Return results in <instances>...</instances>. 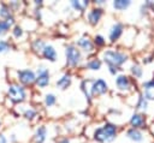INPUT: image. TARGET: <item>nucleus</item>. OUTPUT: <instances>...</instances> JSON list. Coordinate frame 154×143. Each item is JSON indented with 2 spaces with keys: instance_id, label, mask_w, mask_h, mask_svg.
I'll list each match as a JSON object with an SVG mask.
<instances>
[{
  "instance_id": "17",
  "label": "nucleus",
  "mask_w": 154,
  "mask_h": 143,
  "mask_svg": "<svg viewBox=\"0 0 154 143\" xmlns=\"http://www.w3.org/2000/svg\"><path fill=\"white\" fill-rule=\"evenodd\" d=\"M126 136H128V138H130V139L134 141V142H141V141L143 139L142 132L138 131L137 129H132V127L126 131Z\"/></svg>"
},
{
  "instance_id": "18",
  "label": "nucleus",
  "mask_w": 154,
  "mask_h": 143,
  "mask_svg": "<svg viewBox=\"0 0 154 143\" xmlns=\"http://www.w3.org/2000/svg\"><path fill=\"white\" fill-rule=\"evenodd\" d=\"M130 4H131V1H129V0H114L112 5L117 11H124L130 6Z\"/></svg>"
},
{
  "instance_id": "21",
  "label": "nucleus",
  "mask_w": 154,
  "mask_h": 143,
  "mask_svg": "<svg viewBox=\"0 0 154 143\" xmlns=\"http://www.w3.org/2000/svg\"><path fill=\"white\" fill-rule=\"evenodd\" d=\"M45 46H46V43H45L41 38H36V40L32 42L31 48H32L35 52H37V53H42V50H43Z\"/></svg>"
},
{
  "instance_id": "35",
  "label": "nucleus",
  "mask_w": 154,
  "mask_h": 143,
  "mask_svg": "<svg viewBox=\"0 0 154 143\" xmlns=\"http://www.w3.org/2000/svg\"><path fill=\"white\" fill-rule=\"evenodd\" d=\"M0 126H1V123H0Z\"/></svg>"
},
{
  "instance_id": "27",
  "label": "nucleus",
  "mask_w": 154,
  "mask_h": 143,
  "mask_svg": "<svg viewBox=\"0 0 154 143\" xmlns=\"http://www.w3.org/2000/svg\"><path fill=\"white\" fill-rule=\"evenodd\" d=\"M12 35H13V37H16V38L22 37V36H23V29H22V26L14 25V26H13V30H12Z\"/></svg>"
},
{
  "instance_id": "13",
  "label": "nucleus",
  "mask_w": 154,
  "mask_h": 143,
  "mask_svg": "<svg viewBox=\"0 0 154 143\" xmlns=\"http://www.w3.org/2000/svg\"><path fill=\"white\" fill-rule=\"evenodd\" d=\"M42 55H43L45 59H47L49 61H55L57 60V50L51 44H46L45 46V48L42 50Z\"/></svg>"
},
{
  "instance_id": "10",
  "label": "nucleus",
  "mask_w": 154,
  "mask_h": 143,
  "mask_svg": "<svg viewBox=\"0 0 154 143\" xmlns=\"http://www.w3.org/2000/svg\"><path fill=\"white\" fill-rule=\"evenodd\" d=\"M122 34H123V24L122 23H114L109 29V34H108L109 41L116 42L122 36Z\"/></svg>"
},
{
  "instance_id": "16",
  "label": "nucleus",
  "mask_w": 154,
  "mask_h": 143,
  "mask_svg": "<svg viewBox=\"0 0 154 143\" xmlns=\"http://www.w3.org/2000/svg\"><path fill=\"white\" fill-rule=\"evenodd\" d=\"M70 84H71V75H70V73L63 75V76L57 81V87L60 88L61 90L67 89V87H70Z\"/></svg>"
},
{
  "instance_id": "34",
  "label": "nucleus",
  "mask_w": 154,
  "mask_h": 143,
  "mask_svg": "<svg viewBox=\"0 0 154 143\" xmlns=\"http://www.w3.org/2000/svg\"><path fill=\"white\" fill-rule=\"evenodd\" d=\"M35 5L36 6H41L42 5V0H35Z\"/></svg>"
},
{
  "instance_id": "1",
  "label": "nucleus",
  "mask_w": 154,
  "mask_h": 143,
  "mask_svg": "<svg viewBox=\"0 0 154 143\" xmlns=\"http://www.w3.org/2000/svg\"><path fill=\"white\" fill-rule=\"evenodd\" d=\"M116 135H117V126L112 123H106L95 130L94 139L100 143H109L116 138Z\"/></svg>"
},
{
  "instance_id": "30",
  "label": "nucleus",
  "mask_w": 154,
  "mask_h": 143,
  "mask_svg": "<svg viewBox=\"0 0 154 143\" xmlns=\"http://www.w3.org/2000/svg\"><path fill=\"white\" fill-rule=\"evenodd\" d=\"M94 42H95V44H96V46L102 47V46H105L106 40H105V38H103V36H101V35H95V37H94Z\"/></svg>"
},
{
  "instance_id": "15",
  "label": "nucleus",
  "mask_w": 154,
  "mask_h": 143,
  "mask_svg": "<svg viewBox=\"0 0 154 143\" xmlns=\"http://www.w3.org/2000/svg\"><path fill=\"white\" fill-rule=\"evenodd\" d=\"M46 136H47V129H46V126L45 125H40L36 129V132H35V136H34L35 143H45Z\"/></svg>"
},
{
  "instance_id": "19",
  "label": "nucleus",
  "mask_w": 154,
  "mask_h": 143,
  "mask_svg": "<svg viewBox=\"0 0 154 143\" xmlns=\"http://www.w3.org/2000/svg\"><path fill=\"white\" fill-rule=\"evenodd\" d=\"M70 5L75 8V10H77V11H84L88 6H89V1H87V0H82V1H76V0H72L71 2H70Z\"/></svg>"
},
{
  "instance_id": "11",
  "label": "nucleus",
  "mask_w": 154,
  "mask_h": 143,
  "mask_svg": "<svg viewBox=\"0 0 154 143\" xmlns=\"http://www.w3.org/2000/svg\"><path fill=\"white\" fill-rule=\"evenodd\" d=\"M116 85H117V88H118L119 90H122V91L129 90V89H130V79H129V77L125 76V75H119V76H117V78H116Z\"/></svg>"
},
{
  "instance_id": "4",
  "label": "nucleus",
  "mask_w": 154,
  "mask_h": 143,
  "mask_svg": "<svg viewBox=\"0 0 154 143\" xmlns=\"http://www.w3.org/2000/svg\"><path fill=\"white\" fill-rule=\"evenodd\" d=\"M7 95H8V99L13 103L23 102L25 100V97H26L25 89L19 84H11L8 87V89H7Z\"/></svg>"
},
{
  "instance_id": "23",
  "label": "nucleus",
  "mask_w": 154,
  "mask_h": 143,
  "mask_svg": "<svg viewBox=\"0 0 154 143\" xmlns=\"http://www.w3.org/2000/svg\"><path fill=\"white\" fill-rule=\"evenodd\" d=\"M136 107L138 108V109H147V107H148V100L144 97V96H140L138 97V101H137V103H136Z\"/></svg>"
},
{
  "instance_id": "32",
  "label": "nucleus",
  "mask_w": 154,
  "mask_h": 143,
  "mask_svg": "<svg viewBox=\"0 0 154 143\" xmlns=\"http://www.w3.org/2000/svg\"><path fill=\"white\" fill-rule=\"evenodd\" d=\"M0 143H6V137L2 133H0Z\"/></svg>"
},
{
  "instance_id": "26",
  "label": "nucleus",
  "mask_w": 154,
  "mask_h": 143,
  "mask_svg": "<svg viewBox=\"0 0 154 143\" xmlns=\"http://www.w3.org/2000/svg\"><path fill=\"white\" fill-rule=\"evenodd\" d=\"M11 28V24L7 20H0V35H5Z\"/></svg>"
},
{
  "instance_id": "24",
  "label": "nucleus",
  "mask_w": 154,
  "mask_h": 143,
  "mask_svg": "<svg viewBox=\"0 0 154 143\" xmlns=\"http://www.w3.org/2000/svg\"><path fill=\"white\" fill-rule=\"evenodd\" d=\"M130 70H131V73H132V76H135L136 78H141V77H142L143 70L141 68V66H138V65H132Z\"/></svg>"
},
{
  "instance_id": "29",
  "label": "nucleus",
  "mask_w": 154,
  "mask_h": 143,
  "mask_svg": "<svg viewBox=\"0 0 154 143\" xmlns=\"http://www.w3.org/2000/svg\"><path fill=\"white\" fill-rule=\"evenodd\" d=\"M10 48H11V46L7 41L0 40V53H6V52L10 50Z\"/></svg>"
},
{
  "instance_id": "6",
  "label": "nucleus",
  "mask_w": 154,
  "mask_h": 143,
  "mask_svg": "<svg viewBox=\"0 0 154 143\" xmlns=\"http://www.w3.org/2000/svg\"><path fill=\"white\" fill-rule=\"evenodd\" d=\"M17 77H18V81L24 84V85H28V84H31L36 81V76L32 70L30 68H25V70H20L17 72Z\"/></svg>"
},
{
  "instance_id": "12",
  "label": "nucleus",
  "mask_w": 154,
  "mask_h": 143,
  "mask_svg": "<svg viewBox=\"0 0 154 143\" xmlns=\"http://www.w3.org/2000/svg\"><path fill=\"white\" fill-rule=\"evenodd\" d=\"M130 125L132 126V129H140V127H143L144 124H146V119L142 114L140 113H134L130 118Z\"/></svg>"
},
{
  "instance_id": "3",
  "label": "nucleus",
  "mask_w": 154,
  "mask_h": 143,
  "mask_svg": "<svg viewBox=\"0 0 154 143\" xmlns=\"http://www.w3.org/2000/svg\"><path fill=\"white\" fill-rule=\"evenodd\" d=\"M65 56H66V62L69 66L71 67H75L77 66L81 60H82V54H81V50L75 47L73 44H69L66 48H65Z\"/></svg>"
},
{
  "instance_id": "20",
  "label": "nucleus",
  "mask_w": 154,
  "mask_h": 143,
  "mask_svg": "<svg viewBox=\"0 0 154 143\" xmlns=\"http://www.w3.org/2000/svg\"><path fill=\"white\" fill-rule=\"evenodd\" d=\"M87 67L91 71H99L101 68V60L100 59H91L87 62Z\"/></svg>"
},
{
  "instance_id": "33",
  "label": "nucleus",
  "mask_w": 154,
  "mask_h": 143,
  "mask_svg": "<svg viewBox=\"0 0 154 143\" xmlns=\"http://www.w3.org/2000/svg\"><path fill=\"white\" fill-rule=\"evenodd\" d=\"M59 143H70V141H69L67 138H63V139L59 141Z\"/></svg>"
},
{
  "instance_id": "8",
  "label": "nucleus",
  "mask_w": 154,
  "mask_h": 143,
  "mask_svg": "<svg viewBox=\"0 0 154 143\" xmlns=\"http://www.w3.org/2000/svg\"><path fill=\"white\" fill-rule=\"evenodd\" d=\"M102 13H103V11H102V8H100V7H94V8H91L90 11H89V13H88V22L91 24V25H96L97 23H99V20L101 19V17H102Z\"/></svg>"
},
{
  "instance_id": "5",
  "label": "nucleus",
  "mask_w": 154,
  "mask_h": 143,
  "mask_svg": "<svg viewBox=\"0 0 154 143\" xmlns=\"http://www.w3.org/2000/svg\"><path fill=\"white\" fill-rule=\"evenodd\" d=\"M108 89V85L107 83L99 78V79H95L93 81L91 85H90V96H100V95H103Z\"/></svg>"
},
{
  "instance_id": "9",
  "label": "nucleus",
  "mask_w": 154,
  "mask_h": 143,
  "mask_svg": "<svg viewBox=\"0 0 154 143\" xmlns=\"http://www.w3.org/2000/svg\"><path fill=\"white\" fill-rule=\"evenodd\" d=\"M77 46L81 48V49H83L85 53H91L93 50H94V43H93V41L87 36H84V37H79L78 40H77Z\"/></svg>"
},
{
  "instance_id": "31",
  "label": "nucleus",
  "mask_w": 154,
  "mask_h": 143,
  "mask_svg": "<svg viewBox=\"0 0 154 143\" xmlns=\"http://www.w3.org/2000/svg\"><path fill=\"white\" fill-rule=\"evenodd\" d=\"M108 68H109V72H111L112 75H116L117 71H118V68H116V67H108Z\"/></svg>"
},
{
  "instance_id": "14",
  "label": "nucleus",
  "mask_w": 154,
  "mask_h": 143,
  "mask_svg": "<svg viewBox=\"0 0 154 143\" xmlns=\"http://www.w3.org/2000/svg\"><path fill=\"white\" fill-rule=\"evenodd\" d=\"M143 89H144V97L147 100H154V79L147 81L143 83Z\"/></svg>"
},
{
  "instance_id": "7",
  "label": "nucleus",
  "mask_w": 154,
  "mask_h": 143,
  "mask_svg": "<svg viewBox=\"0 0 154 143\" xmlns=\"http://www.w3.org/2000/svg\"><path fill=\"white\" fill-rule=\"evenodd\" d=\"M36 84L40 88H45L49 84V71L46 67H40L37 70V76H36Z\"/></svg>"
},
{
  "instance_id": "25",
  "label": "nucleus",
  "mask_w": 154,
  "mask_h": 143,
  "mask_svg": "<svg viewBox=\"0 0 154 143\" xmlns=\"http://www.w3.org/2000/svg\"><path fill=\"white\" fill-rule=\"evenodd\" d=\"M55 101H57V99H55V95H54V94H47V95L45 96V105H46L47 107L53 106V105L55 103Z\"/></svg>"
},
{
  "instance_id": "28",
  "label": "nucleus",
  "mask_w": 154,
  "mask_h": 143,
  "mask_svg": "<svg viewBox=\"0 0 154 143\" xmlns=\"http://www.w3.org/2000/svg\"><path fill=\"white\" fill-rule=\"evenodd\" d=\"M24 117H25V119L32 120V119L36 117V111L32 109V108H28V109L24 111Z\"/></svg>"
},
{
  "instance_id": "22",
  "label": "nucleus",
  "mask_w": 154,
  "mask_h": 143,
  "mask_svg": "<svg viewBox=\"0 0 154 143\" xmlns=\"http://www.w3.org/2000/svg\"><path fill=\"white\" fill-rule=\"evenodd\" d=\"M12 14H11V8L6 5V4H1L0 5V17L1 18H10Z\"/></svg>"
},
{
  "instance_id": "2",
  "label": "nucleus",
  "mask_w": 154,
  "mask_h": 143,
  "mask_svg": "<svg viewBox=\"0 0 154 143\" xmlns=\"http://www.w3.org/2000/svg\"><path fill=\"white\" fill-rule=\"evenodd\" d=\"M128 60V55L119 50L107 49L103 52V61L108 65V67H116L118 68Z\"/></svg>"
}]
</instances>
